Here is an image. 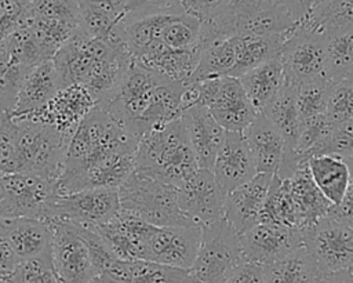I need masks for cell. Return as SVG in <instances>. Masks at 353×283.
<instances>
[{"label": "cell", "mask_w": 353, "mask_h": 283, "mask_svg": "<svg viewBox=\"0 0 353 283\" xmlns=\"http://www.w3.org/2000/svg\"><path fill=\"white\" fill-rule=\"evenodd\" d=\"M342 157H343V160L346 162V164H347V167H349L350 179L353 181V152H350V153H347V155H345V156H342Z\"/></svg>", "instance_id": "816d5d0a"}, {"label": "cell", "mask_w": 353, "mask_h": 283, "mask_svg": "<svg viewBox=\"0 0 353 283\" xmlns=\"http://www.w3.org/2000/svg\"><path fill=\"white\" fill-rule=\"evenodd\" d=\"M135 170L179 186L199 168L181 117L156 127L138 142Z\"/></svg>", "instance_id": "7a4b0ae2"}, {"label": "cell", "mask_w": 353, "mask_h": 283, "mask_svg": "<svg viewBox=\"0 0 353 283\" xmlns=\"http://www.w3.org/2000/svg\"><path fill=\"white\" fill-rule=\"evenodd\" d=\"M232 0H181L182 10L197 18L200 22L208 21L222 12Z\"/></svg>", "instance_id": "ee69618b"}, {"label": "cell", "mask_w": 353, "mask_h": 283, "mask_svg": "<svg viewBox=\"0 0 353 283\" xmlns=\"http://www.w3.org/2000/svg\"><path fill=\"white\" fill-rule=\"evenodd\" d=\"M325 116L334 124L353 119V79L349 76L332 84L325 106Z\"/></svg>", "instance_id": "74e56055"}, {"label": "cell", "mask_w": 353, "mask_h": 283, "mask_svg": "<svg viewBox=\"0 0 353 283\" xmlns=\"http://www.w3.org/2000/svg\"><path fill=\"white\" fill-rule=\"evenodd\" d=\"M0 219L33 218L51 221V208L58 196L57 181L29 173L3 175Z\"/></svg>", "instance_id": "8992f818"}, {"label": "cell", "mask_w": 353, "mask_h": 283, "mask_svg": "<svg viewBox=\"0 0 353 283\" xmlns=\"http://www.w3.org/2000/svg\"><path fill=\"white\" fill-rule=\"evenodd\" d=\"M157 226L121 210L106 224L95 229L103 237L112 253L125 261L146 260V247Z\"/></svg>", "instance_id": "2e32d148"}, {"label": "cell", "mask_w": 353, "mask_h": 283, "mask_svg": "<svg viewBox=\"0 0 353 283\" xmlns=\"http://www.w3.org/2000/svg\"><path fill=\"white\" fill-rule=\"evenodd\" d=\"M32 68H26L0 47V112L11 113L23 77Z\"/></svg>", "instance_id": "d590c367"}, {"label": "cell", "mask_w": 353, "mask_h": 283, "mask_svg": "<svg viewBox=\"0 0 353 283\" xmlns=\"http://www.w3.org/2000/svg\"><path fill=\"white\" fill-rule=\"evenodd\" d=\"M301 233L302 246L323 275L353 266V228L327 215Z\"/></svg>", "instance_id": "9c48e42d"}, {"label": "cell", "mask_w": 353, "mask_h": 283, "mask_svg": "<svg viewBox=\"0 0 353 283\" xmlns=\"http://www.w3.org/2000/svg\"><path fill=\"white\" fill-rule=\"evenodd\" d=\"M199 168L212 170L216 152L226 131L203 105H194L181 115Z\"/></svg>", "instance_id": "44dd1931"}, {"label": "cell", "mask_w": 353, "mask_h": 283, "mask_svg": "<svg viewBox=\"0 0 353 283\" xmlns=\"http://www.w3.org/2000/svg\"><path fill=\"white\" fill-rule=\"evenodd\" d=\"M6 113H7V112H0V121H1V119L4 117V115H6Z\"/></svg>", "instance_id": "f5cc1de1"}, {"label": "cell", "mask_w": 353, "mask_h": 283, "mask_svg": "<svg viewBox=\"0 0 353 283\" xmlns=\"http://www.w3.org/2000/svg\"><path fill=\"white\" fill-rule=\"evenodd\" d=\"M325 36L298 22L287 36L279 55L285 84L298 87L306 81L325 77Z\"/></svg>", "instance_id": "ba28073f"}, {"label": "cell", "mask_w": 353, "mask_h": 283, "mask_svg": "<svg viewBox=\"0 0 353 283\" xmlns=\"http://www.w3.org/2000/svg\"><path fill=\"white\" fill-rule=\"evenodd\" d=\"M28 12L30 15L62 19L77 25L80 21L77 0H32Z\"/></svg>", "instance_id": "ab89813d"}, {"label": "cell", "mask_w": 353, "mask_h": 283, "mask_svg": "<svg viewBox=\"0 0 353 283\" xmlns=\"http://www.w3.org/2000/svg\"><path fill=\"white\" fill-rule=\"evenodd\" d=\"M18 173L17 124L10 113L0 121V175Z\"/></svg>", "instance_id": "f35d334b"}, {"label": "cell", "mask_w": 353, "mask_h": 283, "mask_svg": "<svg viewBox=\"0 0 353 283\" xmlns=\"http://www.w3.org/2000/svg\"><path fill=\"white\" fill-rule=\"evenodd\" d=\"M328 217L353 228V181H350L349 188L339 204L331 206Z\"/></svg>", "instance_id": "7dc6e473"}, {"label": "cell", "mask_w": 353, "mask_h": 283, "mask_svg": "<svg viewBox=\"0 0 353 283\" xmlns=\"http://www.w3.org/2000/svg\"><path fill=\"white\" fill-rule=\"evenodd\" d=\"M291 195L299 218V229L309 228L328 215L331 203L316 186L307 163L302 164L290 177Z\"/></svg>", "instance_id": "d4e9b609"}, {"label": "cell", "mask_w": 353, "mask_h": 283, "mask_svg": "<svg viewBox=\"0 0 353 283\" xmlns=\"http://www.w3.org/2000/svg\"><path fill=\"white\" fill-rule=\"evenodd\" d=\"M251 150L256 173L276 174L284 156V142L268 117L258 112L243 131Z\"/></svg>", "instance_id": "603a6c76"}, {"label": "cell", "mask_w": 353, "mask_h": 283, "mask_svg": "<svg viewBox=\"0 0 353 283\" xmlns=\"http://www.w3.org/2000/svg\"><path fill=\"white\" fill-rule=\"evenodd\" d=\"M92 8H97L110 17L114 18H124L125 17V7L128 0H79Z\"/></svg>", "instance_id": "681fc988"}, {"label": "cell", "mask_w": 353, "mask_h": 283, "mask_svg": "<svg viewBox=\"0 0 353 283\" xmlns=\"http://www.w3.org/2000/svg\"><path fill=\"white\" fill-rule=\"evenodd\" d=\"M285 11L291 15V18L298 23L303 21L319 0H276Z\"/></svg>", "instance_id": "c3c4849f"}, {"label": "cell", "mask_w": 353, "mask_h": 283, "mask_svg": "<svg viewBox=\"0 0 353 283\" xmlns=\"http://www.w3.org/2000/svg\"><path fill=\"white\" fill-rule=\"evenodd\" d=\"M0 47H1V46H0Z\"/></svg>", "instance_id": "6f0895ef"}, {"label": "cell", "mask_w": 353, "mask_h": 283, "mask_svg": "<svg viewBox=\"0 0 353 283\" xmlns=\"http://www.w3.org/2000/svg\"><path fill=\"white\" fill-rule=\"evenodd\" d=\"M6 283H61L51 253L18 261L14 272Z\"/></svg>", "instance_id": "8d00e7d4"}, {"label": "cell", "mask_w": 353, "mask_h": 283, "mask_svg": "<svg viewBox=\"0 0 353 283\" xmlns=\"http://www.w3.org/2000/svg\"><path fill=\"white\" fill-rule=\"evenodd\" d=\"M199 83V105L205 106L225 131L243 133L258 113L237 77L223 76Z\"/></svg>", "instance_id": "30bf717a"}, {"label": "cell", "mask_w": 353, "mask_h": 283, "mask_svg": "<svg viewBox=\"0 0 353 283\" xmlns=\"http://www.w3.org/2000/svg\"><path fill=\"white\" fill-rule=\"evenodd\" d=\"M302 246V233L298 229L259 222L240 235L243 261L270 265Z\"/></svg>", "instance_id": "5bb4252c"}, {"label": "cell", "mask_w": 353, "mask_h": 283, "mask_svg": "<svg viewBox=\"0 0 353 283\" xmlns=\"http://www.w3.org/2000/svg\"><path fill=\"white\" fill-rule=\"evenodd\" d=\"M120 211L117 188H94L57 196L51 208V221L63 219L81 226L97 228Z\"/></svg>", "instance_id": "4fadbf2b"}, {"label": "cell", "mask_w": 353, "mask_h": 283, "mask_svg": "<svg viewBox=\"0 0 353 283\" xmlns=\"http://www.w3.org/2000/svg\"><path fill=\"white\" fill-rule=\"evenodd\" d=\"M226 283H268L266 266L244 261L232 272Z\"/></svg>", "instance_id": "f6af8a7d"}, {"label": "cell", "mask_w": 353, "mask_h": 283, "mask_svg": "<svg viewBox=\"0 0 353 283\" xmlns=\"http://www.w3.org/2000/svg\"><path fill=\"white\" fill-rule=\"evenodd\" d=\"M99 283H193L190 269L146 260H116L99 277Z\"/></svg>", "instance_id": "7402d4cb"}, {"label": "cell", "mask_w": 353, "mask_h": 283, "mask_svg": "<svg viewBox=\"0 0 353 283\" xmlns=\"http://www.w3.org/2000/svg\"><path fill=\"white\" fill-rule=\"evenodd\" d=\"M178 206L186 221L197 228H204L223 218L226 192L215 179L211 170L197 171L176 186Z\"/></svg>", "instance_id": "7c38bea8"}, {"label": "cell", "mask_w": 353, "mask_h": 283, "mask_svg": "<svg viewBox=\"0 0 353 283\" xmlns=\"http://www.w3.org/2000/svg\"><path fill=\"white\" fill-rule=\"evenodd\" d=\"M268 283H320L323 273L303 246L266 266Z\"/></svg>", "instance_id": "f1b7e54d"}, {"label": "cell", "mask_w": 353, "mask_h": 283, "mask_svg": "<svg viewBox=\"0 0 353 283\" xmlns=\"http://www.w3.org/2000/svg\"><path fill=\"white\" fill-rule=\"evenodd\" d=\"M239 80L256 112H263L285 86L284 72L279 58L258 65L239 77Z\"/></svg>", "instance_id": "4316f807"}, {"label": "cell", "mask_w": 353, "mask_h": 283, "mask_svg": "<svg viewBox=\"0 0 353 283\" xmlns=\"http://www.w3.org/2000/svg\"><path fill=\"white\" fill-rule=\"evenodd\" d=\"M164 81L156 73L132 61L116 90L98 106L139 139L138 121L150 105L156 87Z\"/></svg>", "instance_id": "52a82bcc"}, {"label": "cell", "mask_w": 353, "mask_h": 283, "mask_svg": "<svg viewBox=\"0 0 353 283\" xmlns=\"http://www.w3.org/2000/svg\"><path fill=\"white\" fill-rule=\"evenodd\" d=\"M32 1L0 0V46L23 22Z\"/></svg>", "instance_id": "60d3db41"}, {"label": "cell", "mask_w": 353, "mask_h": 283, "mask_svg": "<svg viewBox=\"0 0 353 283\" xmlns=\"http://www.w3.org/2000/svg\"><path fill=\"white\" fill-rule=\"evenodd\" d=\"M159 12H185L181 0H128L125 19L139 18Z\"/></svg>", "instance_id": "b9f144b4"}, {"label": "cell", "mask_w": 353, "mask_h": 283, "mask_svg": "<svg viewBox=\"0 0 353 283\" xmlns=\"http://www.w3.org/2000/svg\"><path fill=\"white\" fill-rule=\"evenodd\" d=\"M23 1H32V0H23Z\"/></svg>", "instance_id": "9f6ffc18"}, {"label": "cell", "mask_w": 353, "mask_h": 283, "mask_svg": "<svg viewBox=\"0 0 353 283\" xmlns=\"http://www.w3.org/2000/svg\"><path fill=\"white\" fill-rule=\"evenodd\" d=\"M97 106L94 97L79 84L61 88L47 106L33 117L52 126L70 139L80 123Z\"/></svg>", "instance_id": "ac0fdd59"}, {"label": "cell", "mask_w": 353, "mask_h": 283, "mask_svg": "<svg viewBox=\"0 0 353 283\" xmlns=\"http://www.w3.org/2000/svg\"><path fill=\"white\" fill-rule=\"evenodd\" d=\"M119 197L121 210L154 226L190 225L179 210L176 186L135 168L119 186Z\"/></svg>", "instance_id": "3957f363"}, {"label": "cell", "mask_w": 353, "mask_h": 283, "mask_svg": "<svg viewBox=\"0 0 353 283\" xmlns=\"http://www.w3.org/2000/svg\"><path fill=\"white\" fill-rule=\"evenodd\" d=\"M320 283H353V275L350 269L338 271L324 275Z\"/></svg>", "instance_id": "f907efd6"}, {"label": "cell", "mask_w": 353, "mask_h": 283, "mask_svg": "<svg viewBox=\"0 0 353 283\" xmlns=\"http://www.w3.org/2000/svg\"><path fill=\"white\" fill-rule=\"evenodd\" d=\"M353 152V119L335 124L332 134L323 145L319 155L345 156Z\"/></svg>", "instance_id": "7bdbcfd3"}, {"label": "cell", "mask_w": 353, "mask_h": 283, "mask_svg": "<svg viewBox=\"0 0 353 283\" xmlns=\"http://www.w3.org/2000/svg\"><path fill=\"white\" fill-rule=\"evenodd\" d=\"M325 77L332 83L345 79L353 68V28L327 37Z\"/></svg>", "instance_id": "d6a6232c"}, {"label": "cell", "mask_w": 353, "mask_h": 283, "mask_svg": "<svg viewBox=\"0 0 353 283\" xmlns=\"http://www.w3.org/2000/svg\"><path fill=\"white\" fill-rule=\"evenodd\" d=\"M51 257L61 283H92L95 271L92 266L88 242L80 225L52 219Z\"/></svg>", "instance_id": "8fae6325"}, {"label": "cell", "mask_w": 353, "mask_h": 283, "mask_svg": "<svg viewBox=\"0 0 353 283\" xmlns=\"http://www.w3.org/2000/svg\"><path fill=\"white\" fill-rule=\"evenodd\" d=\"M288 35L290 32L266 36L232 37L236 51V62L229 76L239 79L248 70L256 68L258 65L273 58H279L281 47Z\"/></svg>", "instance_id": "484cf974"}, {"label": "cell", "mask_w": 353, "mask_h": 283, "mask_svg": "<svg viewBox=\"0 0 353 283\" xmlns=\"http://www.w3.org/2000/svg\"><path fill=\"white\" fill-rule=\"evenodd\" d=\"M234 62L236 51L232 37L215 40L203 50L197 65L188 81H204L229 76Z\"/></svg>", "instance_id": "1f68e13d"}, {"label": "cell", "mask_w": 353, "mask_h": 283, "mask_svg": "<svg viewBox=\"0 0 353 283\" xmlns=\"http://www.w3.org/2000/svg\"><path fill=\"white\" fill-rule=\"evenodd\" d=\"M211 171L226 193L245 184L256 174L255 163L243 133L226 131Z\"/></svg>", "instance_id": "d6986e66"}, {"label": "cell", "mask_w": 353, "mask_h": 283, "mask_svg": "<svg viewBox=\"0 0 353 283\" xmlns=\"http://www.w3.org/2000/svg\"><path fill=\"white\" fill-rule=\"evenodd\" d=\"M347 76H349V77H350V79H353V68H352V70H350V73H349V75H347Z\"/></svg>", "instance_id": "db71d44e"}, {"label": "cell", "mask_w": 353, "mask_h": 283, "mask_svg": "<svg viewBox=\"0 0 353 283\" xmlns=\"http://www.w3.org/2000/svg\"><path fill=\"white\" fill-rule=\"evenodd\" d=\"M201 242V229L192 225L157 226L146 247V261L190 269Z\"/></svg>", "instance_id": "9a60e30c"}, {"label": "cell", "mask_w": 353, "mask_h": 283, "mask_svg": "<svg viewBox=\"0 0 353 283\" xmlns=\"http://www.w3.org/2000/svg\"><path fill=\"white\" fill-rule=\"evenodd\" d=\"M301 22L325 37L350 29L353 28V0H319Z\"/></svg>", "instance_id": "4dcf8cb0"}, {"label": "cell", "mask_w": 353, "mask_h": 283, "mask_svg": "<svg viewBox=\"0 0 353 283\" xmlns=\"http://www.w3.org/2000/svg\"><path fill=\"white\" fill-rule=\"evenodd\" d=\"M259 222L280 224L301 231L296 207L291 195L290 178H280L277 174L272 175Z\"/></svg>", "instance_id": "f546056e"}, {"label": "cell", "mask_w": 353, "mask_h": 283, "mask_svg": "<svg viewBox=\"0 0 353 283\" xmlns=\"http://www.w3.org/2000/svg\"><path fill=\"white\" fill-rule=\"evenodd\" d=\"M332 84L334 83L327 77H320L294 87L295 104L301 121L325 113V106Z\"/></svg>", "instance_id": "e575fe53"}, {"label": "cell", "mask_w": 353, "mask_h": 283, "mask_svg": "<svg viewBox=\"0 0 353 283\" xmlns=\"http://www.w3.org/2000/svg\"><path fill=\"white\" fill-rule=\"evenodd\" d=\"M61 90L59 77L52 59L33 66L22 80L15 105L11 110L14 119H28L41 112Z\"/></svg>", "instance_id": "ffe728a7"}, {"label": "cell", "mask_w": 353, "mask_h": 283, "mask_svg": "<svg viewBox=\"0 0 353 283\" xmlns=\"http://www.w3.org/2000/svg\"><path fill=\"white\" fill-rule=\"evenodd\" d=\"M201 22L186 14L172 12L161 29L160 40L174 50H192L197 46Z\"/></svg>", "instance_id": "836d02e7"}, {"label": "cell", "mask_w": 353, "mask_h": 283, "mask_svg": "<svg viewBox=\"0 0 353 283\" xmlns=\"http://www.w3.org/2000/svg\"><path fill=\"white\" fill-rule=\"evenodd\" d=\"M307 167L325 199L334 206L339 204L352 181L343 157L339 155H316L309 157Z\"/></svg>", "instance_id": "83f0119b"}, {"label": "cell", "mask_w": 353, "mask_h": 283, "mask_svg": "<svg viewBox=\"0 0 353 283\" xmlns=\"http://www.w3.org/2000/svg\"><path fill=\"white\" fill-rule=\"evenodd\" d=\"M14 121L17 124L18 173L57 181L62 171L69 138L40 120L14 119Z\"/></svg>", "instance_id": "277c9868"}, {"label": "cell", "mask_w": 353, "mask_h": 283, "mask_svg": "<svg viewBox=\"0 0 353 283\" xmlns=\"http://www.w3.org/2000/svg\"><path fill=\"white\" fill-rule=\"evenodd\" d=\"M18 261L51 253V222L33 218L0 219Z\"/></svg>", "instance_id": "cb8c5ba5"}, {"label": "cell", "mask_w": 353, "mask_h": 283, "mask_svg": "<svg viewBox=\"0 0 353 283\" xmlns=\"http://www.w3.org/2000/svg\"><path fill=\"white\" fill-rule=\"evenodd\" d=\"M272 174L256 173L250 181L226 193L223 219L240 236L259 224Z\"/></svg>", "instance_id": "e0dca14e"}, {"label": "cell", "mask_w": 353, "mask_h": 283, "mask_svg": "<svg viewBox=\"0 0 353 283\" xmlns=\"http://www.w3.org/2000/svg\"><path fill=\"white\" fill-rule=\"evenodd\" d=\"M139 139L98 105L70 137L62 171L57 179L58 193L85 171L113 159L135 155Z\"/></svg>", "instance_id": "6da1fadb"}, {"label": "cell", "mask_w": 353, "mask_h": 283, "mask_svg": "<svg viewBox=\"0 0 353 283\" xmlns=\"http://www.w3.org/2000/svg\"><path fill=\"white\" fill-rule=\"evenodd\" d=\"M350 272H352V275H353V266H352V268H350Z\"/></svg>", "instance_id": "11a10c76"}, {"label": "cell", "mask_w": 353, "mask_h": 283, "mask_svg": "<svg viewBox=\"0 0 353 283\" xmlns=\"http://www.w3.org/2000/svg\"><path fill=\"white\" fill-rule=\"evenodd\" d=\"M240 236L222 218L201 228V242L190 268L193 283H226L241 264Z\"/></svg>", "instance_id": "5b68a950"}, {"label": "cell", "mask_w": 353, "mask_h": 283, "mask_svg": "<svg viewBox=\"0 0 353 283\" xmlns=\"http://www.w3.org/2000/svg\"><path fill=\"white\" fill-rule=\"evenodd\" d=\"M18 264V258L7 239L3 224L0 221V282H7Z\"/></svg>", "instance_id": "bcb514c9"}]
</instances>
